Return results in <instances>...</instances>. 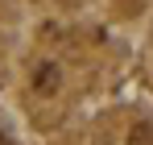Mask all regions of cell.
<instances>
[{"mask_svg": "<svg viewBox=\"0 0 153 145\" xmlns=\"http://www.w3.org/2000/svg\"><path fill=\"white\" fill-rule=\"evenodd\" d=\"M29 83H33L37 96H54V91L62 87V67H58V62H37L33 75H29Z\"/></svg>", "mask_w": 153, "mask_h": 145, "instance_id": "cell-1", "label": "cell"}, {"mask_svg": "<svg viewBox=\"0 0 153 145\" xmlns=\"http://www.w3.org/2000/svg\"><path fill=\"white\" fill-rule=\"evenodd\" d=\"M124 145H153V120H132Z\"/></svg>", "mask_w": 153, "mask_h": 145, "instance_id": "cell-2", "label": "cell"}, {"mask_svg": "<svg viewBox=\"0 0 153 145\" xmlns=\"http://www.w3.org/2000/svg\"><path fill=\"white\" fill-rule=\"evenodd\" d=\"M0 145H8V137H4V133H0Z\"/></svg>", "mask_w": 153, "mask_h": 145, "instance_id": "cell-3", "label": "cell"}]
</instances>
